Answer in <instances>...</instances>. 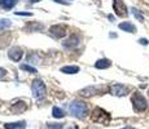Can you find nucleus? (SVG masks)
<instances>
[{"instance_id":"obj_10","label":"nucleus","mask_w":149,"mask_h":129,"mask_svg":"<svg viewBox=\"0 0 149 129\" xmlns=\"http://www.w3.org/2000/svg\"><path fill=\"white\" fill-rule=\"evenodd\" d=\"M100 92V87H87L81 90V96L83 97H91L93 94H97Z\"/></svg>"},{"instance_id":"obj_28","label":"nucleus","mask_w":149,"mask_h":129,"mask_svg":"<svg viewBox=\"0 0 149 129\" xmlns=\"http://www.w3.org/2000/svg\"><path fill=\"white\" fill-rule=\"evenodd\" d=\"M68 129H77V128H74V127H70V128H68Z\"/></svg>"},{"instance_id":"obj_5","label":"nucleus","mask_w":149,"mask_h":129,"mask_svg":"<svg viewBox=\"0 0 149 129\" xmlns=\"http://www.w3.org/2000/svg\"><path fill=\"white\" fill-rule=\"evenodd\" d=\"M113 8H114L116 14L117 16H119V17H126L128 14L127 7H126V4L122 1V0H114L113 1Z\"/></svg>"},{"instance_id":"obj_7","label":"nucleus","mask_w":149,"mask_h":129,"mask_svg":"<svg viewBox=\"0 0 149 129\" xmlns=\"http://www.w3.org/2000/svg\"><path fill=\"white\" fill-rule=\"evenodd\" d=\"M9 110L12 111L13 114H21V112H24V111L27 110V105L24 101H17L10 106Z\"/></svg>"},{"instance_id":"obj_12","label":"nucleus","mask_w":149,"mask_h":129,"mask_svg":"<svg viewBox=\"0 0 149 129\" xmlns=\"http://www.w3.org/2000/svg\"><path fill=\"white\" fill-rule=\"evenodd\" d=\"M118 27L121 30L126 31V32H136V27L132 23H130V22H122V23L118 25Z\"/></svg>"},{"instance_id":"obj_22","label":"nucleus","mask_w":149,"mask_h":129,"mask_svg":"<svg viewBox=\"0 0 149 129\" xmlns=\"http://www.w3.org/2000/svg\"><path fill=\"white\" fill-rule=\"evenodd\" d=\"M132 13H134V16H135L136 18L139 19V21H141V22H143V19H144V17H143L141 14L139 13V10H137V9H135V8H134V9H132Z\"/></svg>"},{"instance_id":"obj_2","label":"nucleus","mask_w":149,"mask_h":129,"mask_svg":"<svg viewBox=\"0 0 149 129\" xmlns=\"http://www.w3.org/2000/svg\"><path fill=\"white\" fill-rule=\"evenodd\" d=\"M69 111H70V114L73 116L83 119V117L87 115V106H86L84 102L74 101L69 105Z\"/></svg>"},{"instance_id":"obj_18","label":"nucleus","mask_w":149,"mask_h":129,"mask_svg":"<svg viewBox=\"0 0 149 129\" xmlns=\"http://www.w3.org/2000/svg\"><path fill=\"white\" fill-rule=\"evenodd\" d=\"M10 26H12V22H10L9 19H0V31L7 30Z\"/></svg>"},{"instance_id":"obj_8","label":"nucleus","mask_w":149,"mask_h":129,"mask_svg":"<svg viewBox=\"0 0 149 129\" xmlns=\"http://www.w3.org/2000/svg\"><path fill=\"white\" fill-rule=\"evenodd\" d=\"M110 92H111V94H114V96L122 97V96H126V94H127L128 89L122 84H116L110 88Z\"/></svg>"},{"instance_id":"obj_1","label":"nucleus","mask_w":149,"mask_h":129,"mask_svg":"<svg viewBox=\"0 0 149 129\" xmlns=\"http://www.w3.org/2000/svg\"><path fill=\"white\" fill-rule=\"evenodd\" d=\"M131 102H132V106H134V110L136 112H143V111L147 110L148 107V102L145 99V97L143 96L140 92H135L131 97Z\"/></svg>"},{"instance_id":"obj_26","label":"nucleus","mask_w":149,"mask_h":129,"mask_svg":"<svg viewBox=\"0 0 149 129\" xmlns=\"http://www.w3.org/2000/svg\"><path fill=\"white\" fill-rule=\"evenodd\" d=\"M54 1H57V3H61V4H68L65 0H54Z\"/></svg>"},{"instance_id":"obj_6","label":"nucleus","mask_w":149,"mask_h":129,"mask_svg":"<svg viewBox=\"0 0 149 129\" xmlns=\"http://www.w3.org/2000/svg\"><path fill=\"white\" fill-rule=\"evenodd\" d=\"M22 49L21 48H18V47H13V48H10L9 50H8V57H9L12 61L14 62H18L19 59L22 58Z\"/></svg>"},{"instance_id":"obj_16","label":"nucleus","mask_w":149,"mask_h":129,"mask_svg":"<svg viewBox=\"0 0 149 129\" xmlns=\"http://www.w3.org/2000/svg\"><path fill=\"white\" fill-rule=\"evenodd\" d=\"M16 0H0V7L4 8V9H10L14 5Z\"/></svg>"},{"instance_id":"obj_21","label":"nucleus","mask_w":149,"mask_h":129,"mask_svg":"<svg viewBox=\"0 0 149 129\" xmlns=\"http://www.w3.org/2000/svg\"><path fill=\"white\" fill-rule=\"evenodd\" d=\"M62 127H64L62 124H57V123H49L48 124V128L49 129H62Z\"/></svg>"},{"instance_id":"obj_25","label":"nucleus","mask_w":149,"mask_h":129,"mask_svg":"<svg viewBox=\"0 0 149 129\" xmlns=\"http://www.w3.org/2000/svg\"><path fill=\"white\" fill-rule=\"evenodd\" d=\"M139 43H140V44L147 45V44H148V40H147V39H140V40H139Z\"/></svg>"},{"instance_id":"obj_14","label":"nucleus","mask_w":149,"mask_h":129,"mask_svg":"<svg viewBox=\"0 0 149 129\" xmlns=\"http://www.w3.org/2000/svg\"><path fill=\"white\" fill-rule=\"evenodd\" d=\"M7 129H25L26 128V123L18 121V123H10V124H5Z\"/></svg>"},{"instance_id":"obj_19","label":"nucleus","mask_w":149,"mask_h":129,"mask_svg":"<svg viewBox=\"0 0 149 129\" xmlns=\"http://www.w3.org/2000/svg\"><path fill=\"white\" fill-rule=\"evenodd\" d=\"M21 70L27 71V72H31V74H36V72H38L35 67H31V66H29V65H21Z\"/></svg>"},{"instance_id":"obj_27","label":"nucleus","mask_w":149,"mask_h":129,"mask_svg":"<svg viewBox=\"0 0 149 129\" xmlns=\"http://www.w3.org/2000/svg\"><path fill=\"white\" fill-rule=\"evenodd\" d=\"M122 129H136V128H132V127H125V128H122Z\"/></svg>"},{"instance_id":"obj_20","label":"nucleus","mask_w":149,"mask_h":129,"mask_svg":"<svg viewBox=\"0 0 149 129\" xmlns=\"http://www.w3.org/2000/svg\"><path fill=\"white\" fill-rule=\"evenodd\" d=\"M27 28H29L30 31H38V30H42V28H43V25H40V23H35V25L27 26Z\"/></svg>"},{"instance_id":"obj_24","label":"nucleus","mask_w":149,"mask_h":129,"mask_svg":"<svg viewBox=\"0 0 149 129\" xmlns=\"http://www.w3.org/2000/svg\"><path fill=\"white\" fill-rule=\"evenodd\" d=\"M5 75H7V71H5L4 68L0 67V79H1V77H4Z\"/></svg>"},{"instance_id":"obj_4","label":"nucleus","mask_w":149,"mask_h":129,"mask_svg":"<svg viewBox=\"0 0 149 129\" xmlns=\"http://www.w3.org/2000/svg\"><path fill=\"white\" fill-rule=\"evenodd\" d=\"M31 90H33V94L35 98L40 99L43 97L45 96V93H47V89H45V85L44 83L42 81V80L36 79L33 81V84H31Z\"/></svg>"},{"instance_id":"obj_15","label":"nucleus","mask_w":149,"mask_h":129,"mask_svg":"<svg viewBox=\"0 0 149 129\" xmlns=\"http://www.w3.org/2000/svg\"><path fill=\"white\" fill-rule=\"evenodd\" d=\"M79 71L78 66H65V67L61 68V72L64 74H77Z\"/></svg>"},{"instance_id":"obj_13","label":"nucleus","mask_w":149,"mask_h":129,"mask_svg":"<svg viewBox=\"0 0 149 129\" xmlns=\"http://www.w3.org/2000/svg\"><path fill=\"white\" fill-rule=\"evenodd\" d=\"M111 66V62L109 61V59H107V58H102V59H99V61L95 63V67L96 68H109Z\"/></svg>"},{"instance_id":"obj_9","label":"nucleus","mask_w":149,"mask_h":129,"mask_svg":"<svg viewBox=\"0 0 149 129\" xmlns=\"http://www.w3.org/2000/svg\"><path fill=\"white\" fill-rule=\"evenodd\" d=\"M51 34L54 35L56 38H64L66 35V28L64 26H60V25H56V26H52L51 27Z\"/></svg>"},{"instance_id":"obj_3","label":"nucleus","mask_w":149,"mask_h":129,"mask_svg":"<svg viewBox=\"0 0 149 129\" xmlns=\"http://www.w3.org/2000/svg\"><path fill=\"white\" fill-rule=\"evenodd\" d=\"M91 120L95 123H101V124L108 125L110 123V115L105 110H102V108L96 107L92 111V114H91Z\"/></svg>"},{"instance_id":"obj_17","label":"nucleus","mask_w":149,"mask_h":129,"mask_svg":"<svg viewBox=\"0 0 149 129\" xmlns=\"http://www.w3.org/2000/svg\"><path fill=\"white\" fill-rule=\"evenodd\" d=\"M52 115H53V117H56V119H60V117H64L65 114H64V111H62L61 108L53 107L52 108Z\"/></svg>"},{"instance_id":"obj_23","label":"nucleus","mask_w":149,"mask_h":129,"mask_svg":"<svg viewBox=\"0 0 149 129\" xmlns=\"http://www.w3.org/2000/svg\"><path fill=\"white\" fill-rule=\"evenodd\" d=\"M14 14L16 16H31V13H29V12H16Z\"/></svg>"},{"instance_id":"obj_11","label":"nucleus","mask_w":149,"mask_h":129,"mask_svg":"<svg viewBox=\"0 0 149 129\" xmlns=\"http://www.w3.org/2000/svg\"><path fill=\"white\" fill-rule=\"evenodd\" d=\"M78 44H79V36L78 35H71L66 41H64L65 48H73V47H77Z\"/></svg>"}]
</instances>
